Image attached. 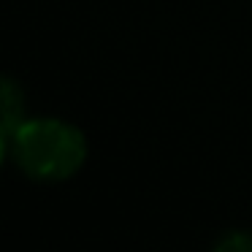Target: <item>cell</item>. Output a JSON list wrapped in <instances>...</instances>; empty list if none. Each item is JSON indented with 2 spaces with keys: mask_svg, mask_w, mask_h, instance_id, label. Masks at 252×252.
Masks as SVG:
<instances>
[{
  "mask_svg": "<svg viewBox=\"0 0 252 252\" xmlns=\"http://www.w3.org/2000/svg\"><path fill=\"white\" fill-rule=\"evenodd\" d=\"M0 103H3V158H8L11 141L17 136V130L22 127V93L11 79H3V93H0Z\"/></svg>",
  "mask_w": 252,
  "mask_h": 252,
  "instance_id": "obj_2",
  "label": "cell"
},
{
  "mask_svg": "<svg viewBox=\"0 0 252 252\" xmlns=\"http://www.w3.org/2000/svg\"><path fill=\"white\" fill-rule=\"evenodd\" d=\"M8 158L33 179L60 182L73 176L87 158V141L73 125L60 120L22 122L8 149Z\"/></svg>",
  "mask_w": 252,
  "mask_h": 252,
  "instance_id": "obj_1",
  "label": "cell"
},
{
  "mask_svg": "<svg viewBox=\"0 0 252 252\" xmlns=\"http://www.w3.org/2000/svg\"><path fill=\"white\" fill-rule=\"evenodd\" d=\"M220 250H252V239L250 236H228V239L220 241Z\"/></svg>",
  "mask_w": 252,
  "mask_h": 252,
  "instance_id": "obj_3",
  "label": "cell"
}]
</instances>
